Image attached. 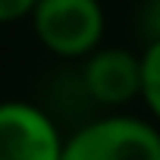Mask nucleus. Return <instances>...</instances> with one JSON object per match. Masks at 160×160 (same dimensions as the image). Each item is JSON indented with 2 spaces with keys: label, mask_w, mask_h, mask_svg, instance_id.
<instances>
[{
  "label": "nucleus",
  "mask_w": 160,
  "mask_h": 160,
  "mask_svg": "<svg viewBox=\"0 0 160 160\" xmlns=\"http://www.w3.org/2000/svg\"><path fill=\"white\" fill-rule=\"evenodd\" d=\"M32 28L53 57L88 60L94 50H101L107 16L101 0H38Z\"/></svg>",
  "instance_id": "nucleus-1"
},
{
  "label": "nucleus",
  "mask_w": 160,
  "mask_h": 160,
  "mask_svg": "<svg viewBox=\"0 0 160 160\" xmlns=\"http://www.w3.org/2000/svg\"><path fill=\"white\" fill-rule=\"evenodd\" d=\"M63 160H160V129L129 113L101 116L66 138Z\"/></svg>",
  "instance_id": "nucleus-2"
},
{
  "label": "nucleus",
  "mask_w": 160,
  "mask_h": 160,
  "mask_svg": "<svg viewBox=\"0 0 160 160\" xmlns=\"http://www.w3.org/2000/svg\"><path fill=\"white\" fill-rule=\"evenodd\" d=\"M53 116L28 101H0V160H63Z\"/></svg>",
  "instance_id": "nucleus-3"
},
{
  "label": "nucleus",
  "mask_w": 160,
  "mask_h": 160,
  "mask_svg": "<svg viewBox=\"0 0 160 160\" xmlns=\"http://www.w3.org/2000/svg\"><path fill=\"white\" fill-rule=\"evenodd\" d=\"M85 91L104 107H122L141 98V57L126 47H101L82 66Z\"/></svg>",
  "instance_id": "nucleus-4"
},
{
  "label": "nucleus",
  "mask_w": 160,
  "mask_h": 160,
  "mask_svg": "<svg viewBox=\"0 0 160 160\" xmlns=\"http://www.w3.org/2000/svg\"><path fill=\"white\" fill-rule=\"evenodd\" d=\"M141 101L160 122V35L141 53Z\"/></svg>",
  "instance_id": "nucleus-5"
},
{
  "label": "nucleus",
  "mask_w": 160,
  "mask_h": 160,
  "mask_svg": "<svg viewBox=\"0 0 160 160\" xmlns=\"http://www.w3.org/2000/svg\"><path fill=\"white\" fill-rule=\"evenodd\" d=\"M38 0H0V25H10L19 19H32Z\"/></svg>",
  "instance_id": "nucleus-6"
}]
</instances>
